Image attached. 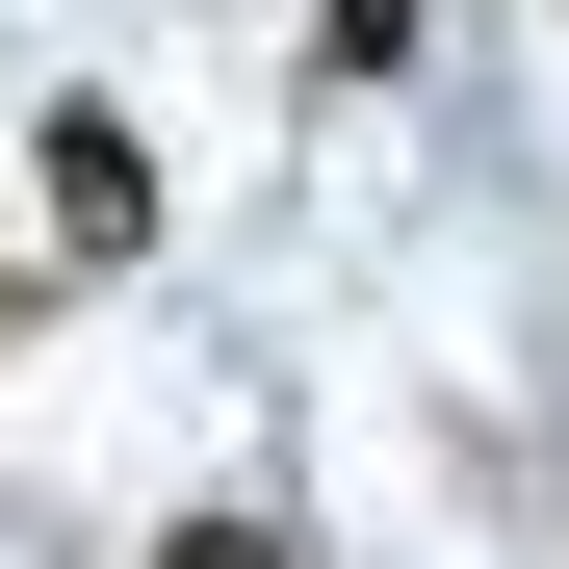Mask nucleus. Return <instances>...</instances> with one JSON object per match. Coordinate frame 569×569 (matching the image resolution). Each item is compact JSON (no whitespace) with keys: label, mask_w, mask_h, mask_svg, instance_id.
Here are the masks:
<instances>
[{"label":"nucleus","mask_w":569,"mask_h":569,"mask_svg":"<svg viewBox=\"0 0 569 569\" xmlns=\"http://www.w3.org/2000/svg\"><path fill=\"white\" fill-rule=\"evenodd\" d=\"M156 569H284V518H181V543H156Z\"/></svg>","instance_id":"nucleus-3"},{"label":"nucleus","mask_w":569,"mask_h":569,"mask_svg":"<svg viewBox=\"0 0 569 569\" xmlns=\"http://www.w3.org/2000/svg\"><path fill=\"white\" fill-rule=\"evenodd\" d=\"M311 78H415V0H311Z\"/></svg>","instance_id":"nucleus-2"},{"label":"nucleus","mask_w":569,"mask_h":569,"mask_svg":"<svg viewBox=\"0 0 569 569\" xmlns=\"http://www.w3.org/2000/svg\"><path fill=\"white\" fill-rule=\"evenodd\" d=\"M52 233H78V259H130V233H156V156H130L104 104H52Z\"/></svg>","instance_id":"nucleus-1"}]
</instances>
